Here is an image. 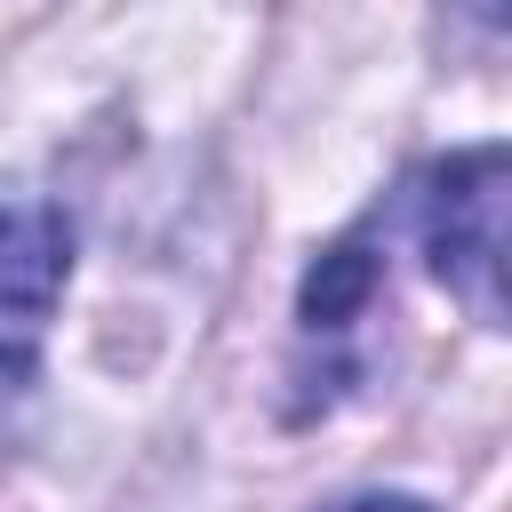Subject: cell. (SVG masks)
<instances>
[{
	"label": "cell",
	"instance_id": "6da1fadb",
	"mask_svg": "<svg viewBox=\"0 0 512 512\" xmlns=\"http://www.w3.org/2000/svg\"><path fill=\"white\" fill-rule=\"evenodd\" d=\"M504 184H512L504 144L448 152L416 184V240L432 256V280L464 296L480 328H504V200H512Z\"/></svg>",
	"mask_w": 512,
	"mask_h": 512
},
{
	"label": "cell",
	"instance_id": "7a4b0ae2",
	"mask_svg": "<svg viewBox=\"0 0 512 512\" xmlns=\"http://www.w3.org/2000/svg\"><path fill=\"white\" fill-rule=\"evenodd\" d=\"M64 280H72V224H64V208L40 200V192H8L0 200V384L32 376Z\"/></svg>",
	"mask_w": 512,
	"mask_h": 512
},
{
	"label": "cell",
	"instance_id": "3957f363",
	"mask_svg": "<svg viewBox=\"0 0 512 512\" xmlns=\"http://www.w3.org/2000/svg\"><path fill=\"white\" fill-rule=\"evenodd\" d=\"M376 280H384V264L368 256V240H336V248H320V264L304 272V296H296L304 328H312V336L352 328V320H360V304L376 296Z\"/></svg>",
	"mask_w": 512,
	"mask_h": 512
},
{
	"label": "cell",
	"instance_id": "277c9868",
	"mask_svg": "<svg viewBox=\"0 0 512 512\" xmlns=\"http://www.w3.org/2000/svg\"><path fill=\"white\" fill-rule=\"evenodd\" d=\"M328 512H432L424 496H392V488H376V496H344V504H328Z\"/></svg>",
	"mask_w": 512,
	"mask_h": 512
}]
</instances>
